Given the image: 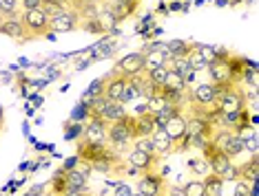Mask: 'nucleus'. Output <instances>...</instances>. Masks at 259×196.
Wrapping results in <instances>:
<instances>
[{
  "label": "nucleus",
  "instance_id": "obj_7",
  "mask_svg": "<svg viewBox=\"0 0 259 196\" xmlns=\"http://www.w3.org/2000/svg\"><path fill=\"white\" fill-rule=\"evenodd\" d=\"M80 29V16L75 9H67L62 11L58 18L49 20V31L51 33H69V31H75Z\"/></svg>",
  "mask_w": 259,
  "mask_h": 196
},
{
  "label": "nucleus",
  "instance_id": "obj_11",
  "mask_svg": "<svg viewBox=\"0 0 259 196\" xmlns=\"http://www.w3.org/2000/svg\"><path fill=\"white\" fill-rule=\"evenodd\" d=\"M215 102V88L213 82L197 84L193 91H188V106H208Z\"/></svg>",
  "mask_w": 259,
  "mask_h": 196
},
{
  "label": "nucleus",
  "instance_id": "obj_26",
  "mask_svg": "<svg viewBox=\"0 0 259 196\" xmlns=\"http://www.w3.org/2000/svg\"><path fill=\"white\" fill-rule=\"evenodd\" d=\"M104 86H107V80H104V77L93 80L91 86L87 88V93L82 95V104H89L91 99H96V97H104Z\"/></svg>",
  "mask_w": 259,
  "mask_h": 196
},
{
  "label": "nucleus",
  "instance_id": "obj_28",
  "mask_svg": "<svg viewBox=\"0 0 259 196\" xmlns=\"http://www.w3.org/2000/svg\"><path fill=\"white\" fill-rule=\"evenodd\" d=\"M20 11V0H0V20L3 18H18Z\"/></svg>",
  "mask_w": 259,
  "mask_h": 196
},
{
  "label": "nucleus",
  "instance_id": "obj_34",
  "mask_svg": "<svg viewBox=\"0 0 259 196\" xmlns=\"http://www.w3.org/2000/svg\"><path fill=\"white\" fill-rule=\"evenodd\" d=\"M188 170H193L195 174H208V163H206V159L204 157H199V159H188Z\"/></svg>",
  "mask_w": 259,
  "mask_h": 196
},
{
  "label": "nucleus",
  "instance_id": "obj_4",
  "mask_svg": "<svg viewBox=\"0 0 259 196\" xmlns=\"http://www.w3.org/2000/svg\"><path fill=\"white\" fill-rule=\"evenodd\" d=\"M215 104H217V108H220V112L244 110L246 108V93H244V88H241V84H233Z\"/></svg>",
  "mask_w": 259,
  "mask_h": 196
},
{
  "label": "nucleus",
  "instance_id": "obj_10",
  "mask_svg": "<svg viewBox=\"0 0 259 196\" xmlns=\"http://www.w3.org/2000/svg\"><path fill=\"white\" fill-rule=\"evenodd\" d=\"M104 80H107V86H104V97L111 99V102H117V99H120V95L124 93L128 77L120 75V73H115V71L111 69L109 73L104 75Z\"/></svg>",
  "mask_w": 259,
  "mask_h": 196
},
{
  "label": "nucleus",
  "instance_id": "obj_42",
  "mask_svg": "<svg viewBox=\"0 0 259 196\" xmlns=\"http://www.w3.org/2000/svg\"><path fill=\"white\" fill-rule=\"evenodd\" d=\"M3 123H5V110H3V106H0V128H3Z\"/></svg>",
  "mask_w": 259,
  "mask_h": 196
},
{
  "label": "nucleus",
  "instance_id": "obj_23",
  "mask_svg": "<svg viewBox=\"0 0 259 196\" xmlns=\"http://www.w3.org/2000/svg\"><path fill=\"white\" fill-rule=\"evenodd\" d=\"M191 46L193 44L186 42V40H170V42H164V53L173 57H186Z\"/></svg>",
  "mask_w": 259,
  "mask_h": 196
},
{
  "label": "nucleus",
  "instance_id": "obj_29",
  "mask_svg": "<svg viewBox=\"0 0 259 196\" xmlns=\"http://www.w3.org/2000/svg\"><path fill=\"white\" fill-rule=\"evenodd\" d=\"M166 106H168V102H166V97H164L162 93H155L153 97L144 99V108H146V112H151V115L160 112L162 108H166Z\"/></svg>",
  "mask_w": 259,
  "mask_h": 196
},
{
  "label": "nucleus",
  "instance_id": "obj_6",
  "mask_svg": "<svg viewBox=\"0 0 259 196\" xmlns=\"http://www.w3.org/2000/svg\"><path fill=\"white\" fill-rule=\"evenodd\" d=\"M115 73L124 75V77H131V75H138V73H144L146 67H144V55L142 53H128V55L120 57L113 67Z\"/></svg>",
  "mask_w": 259,
  "mask_h": 196
},
{
  "label": "nucleus",
  "instance_id": "obj_44",
  "mask_svg": "<svg viewBox=\"0 0 259 196\" xmlns=\"http://www.w3.org/2000/svg\"><path fill=\"white\" fill-rule=\"evenodd\" d=\"M22 196H31V192H27V194H22Z\"/></svg>",
  "mask_w": 259,
  "mask_h": 196
},
{
  "label": "nucleus",
  "instance_id": "obj_43",
  "mask_svg": "<svg viewBox=\"0 0 259 196\" xmlns=\"http://www.w3.org/2000/svg\"><path fill=\"white\" fill-rule=\"evenodd\" d=\"M128 3H131V5H138V3H140V0H128Z\"/></svg>",
  "mask_w": 259,
  "mask_h": 196
},
{
  "label": "nucleus",
  "instance_id": "obj_35",
  "mask_svg": "<svg viewBox=\"0 0 259 196\" xmlns=\"http://www.w3.org/2000/svg\"><path fill=\"white\" fill-rule=\"evenodd\" d=\"M195 49L197 53L204 57V62L206 64H210V62H215L217 60V55H215V46H208V44H195Z\"/></svg>",
  "mask_w": 259,
  "mask_h": 196
},
{
  "label": "nucleus",
  "instance_id": "obj_13",
  "mask_svg": "<svg viewBox=\"0 0 259 196\" xmlns=\"http://www.w3.org/2000/svg\"><path fill=\"white\" fill-rule=\"evenodd\" d=\"M228 57H231V55H228ZM228 57H226V60H215V62H210L208 67H206L213 84H228V82H233V73H231Z\"/></svg>",
  "mask_w": 259,
  "mask_h": 196
},
{
  "label": "nucleus",
  "instance_id": "obj_2",
  "mask_svg": "<svg viewBox=\"0 0 259 196\" xmlns=\"http://www.w3.org/2000/svg\"><path fill=\"white\" fill-rule=\"evenodd\" d=\"M138 194L140 196H168V181L164 179L162 172L149 170L142 172V176L138 179Z\"/></svg>",
  "mask_w": 259,
  "mask_h": 196
},
{
  "label": "nucleus",
  "instance_id": "obj_41",
  "mask_svg": "<svg viewBox=\"0 0 259 196\" xmlns=\"http://www.w3.org/2000/svg\"><path fill=\"white\" fill-rule=\"evenodd\" d=\"M64 196H89V192H67Z\"/></svg>",
  "mask_w": 259,
  "mask_h": 196
},
{
  "label": "nucleus",
  "instance_id": "obj_22",
  "mask_svg": "<svg viewBox=\"0 0 259 196\" xmlns=\"http://www.w3.org/2000/svg\"><path fill=\"white\" fill-rule=\"evenodd\" d=\"M162 91L186 93V91H188V86H186L184 77H182L178 71H168V73H166V80H164V84H162Z\"/></svg>",
  "mask_w": 259,
  "mask_h": 196
},
{
  "label": "nucleus",
  "instance_id": "obj_20",
  "mask_svg": "<svg viewBox=\"0 0 259 196\" xmlns=\"http://www.w3.org/2000/svg\"><path fill=\"white\" fill-rule=\"evenodd\" d=\"M220 150H222L224 154H226V157H231L233 161L239 157V154H244V144H241L239 135H237V133H231V137H228V139L224 141Z\"/></svg>",
  "mask_w": 259,
  "mask_h": 196
},
{
  "label": "nucleus",
  "instance_id": "obj_15",
  "mask_svg": "<svg viewBox=\"0 0 259 196\" xmlns=\"http://www.w3.org/2000/svg\"><path fill=\"white\" fill-rule=\"evenodd\" d=\"M213 133V123L206 121L204 117L197 115H186V137H197V135H210Z\"/></svg>",
  "mask_w": 259,
  "mask_h": 196
},
{
  "label": "nucleus",
  "instance_id": "obj_12",
  "mask_svg": "<svg viewBox=\"0 0 259 196\" xmlns=\"http://www.w3.org/2000/svg\"><path fill=\"white\" fill-rule=\"evenodd\" d=\"M157 159L160 157H155V154H146V152L133 150V148H128V154H126V163L131 165V170H138V172H149L151 168H155Z\"/></svg>",
  "mask_w": 259,
  "mask_h": 196
},
{
  "label": "nucleus",
  "instance_id": "obj_27",
  "mask_svg": "<svg viewBox=\"0 0 259 196\" xmlns=\"http://www.w3.org/2000/svg\"><path fill=\"white\" fill-rule=\"evenodd\" d=\"M142 55H144V67H146V69L164 67V60H166V53H164V44H162V49L146 51V53H142Z\"/></svg>",
  "mask_w": 259,
  "mask_h": 196
},
{
  "label": "nucleus",
  "instance_id": "obj_21",
  "mask_svg": "<svg viewBox=\"0 0 259 196\" xmlns=\"http://www.w3.org/2000/svg\"><path fill=\"white\" fill-rule=\"evenodd\" d=\"M239 179H244V181H248V183H257V179H259L257 154H250L248 161L239 165Z\"/></svg>",
  "mask_w": 259,
  "mask_h": 196
},
{
  "label": "nucleus",
  "instance_id": "obj_16",
  "mask_svg": "<svg viewBox=\"0 0 259 196\" xmlns=\"http://www.w3.org/2000/svg\"><path fill=\"white\" fill-rule=\"evenodd\" d=\"M131 126H133L135 137H151V133L155 130V121H153L151 112H144V115L131 117Z\"/></svg>",
  "mask_w": 259,
  "mask_h": 196
},
{
  "label": "nucleus",
  "instance_id": "obj_38",
  "mask_svg": "<svg viewBox=\"0 0 259 196\" xmlns=\"http://www.w3.org/2000/svg\"><path fill=\"white\" fill-rule=\"evenodd\" d=\"M40 3H42V0H20V9H22V11L40 9Z\"/></svg>",
  "mask_w": 259,
  "mask_h": 196
},
{
  "label": "nucleus",
  "instance_id": "obj_17",
  "mask_svg": "<svg viewBox=\"0 0 259 196\" xmlns=\"http://www.w3.org/2000/svg\"><path fill=\"white\" fill-rule=\"evenodd\" d=\"M115 40H102V42H98V44H93L91 49H89V55H91V60H107V57H111L115 53Z\"/></svg>",
  "mask_w": 259,
  "mask_h": 196
},
{
  "label": "nucleus",
  "instance_id": "obj_19",
  "mask_svg": "<svg viewBox=\"0 0 259 196\" xmlns=\"http://www.w3.org/2000/svg\"><path fill=\"white\" fill-rule=\"evenodd\" d=\"M98 22L100 25H102V31L107 33V31H115V27L120 25V22H117V18H115V14L113 11H111L107 5L104 3H100V7H98Z\"/></svg>",
  "mask_w": 259,
  "mask_h": 196
},
{
  "label": "nucleus",
  "instance_id": "obj_24",
  "mask_svg": "<svg viewBox=\"0 0 259 196\" xmlns=\"http://www.w3.org/2000/svg\"><path fill=\"white\" fill-rule=\"evenodd\" d=\"M202 183H204L206 196H222V194H224V181H222L217 174H213V172H208V174H204Z\"/></svg>",
  "mask_w": 259,
  "mask_h": 196
},
{
  "label": "nucleus",
  "instance_id": "obj_9",
  "mask_svg": "<svg viewBox=\"0 0 259 196\" xmlns=\"http://www.w3.org/2000/svg\"><path fill=\"white\" fill-rule=\"evenodd\" d=\"M164 133L170 137L173 146L182 144L184 137H186V112H175V115L164 123Z\"/></svg>",
  "mask_w": 259,
  "mask_h": 196
},
{
  "label": "nucleus",
  "instance_id": "obj_31",
  "mask_svg": "<svg viewBox=\"0 0 259 196\" xmlns=\"http://www.w3.org/2000/svg\"><path fill=\"white\" fill-rule=\"evenodd\" d=\"M182 192H184V196H206L202 179H191L188 183H184V185H182Z\"/></svg>",
  "mask_w": 259,
  "mask_h": 196
},
{
  "label": "nucleus",
  "instance_id": "obj_36",
  "mask_svg": "<svg viewBox=\"0 0 259 196\" xmlns=\"http://www.w3.org/2000/svg\"><path fill=\"white\" fill-rule=\"evenodd\" d=\"M80 29H84L87 33H104L102 25L98 22V18H89V20H80Z\"/></svg>",
  "mask_w": 259,
  "mask_h": 196
},
{
  "label": "nucleus",
  "instance_id": "obj_40",
  "mask_svg": "<svg viewBox=\"0 0 259 196\" xmlns=\"http://www.w3.org/2000/svg\"><path fill=\"white\" fill-rule=\"evenodd\" d=\"M75 3H82V5H100L102 0H75ZM73 7H75V5H73ZM73 7H71V9H73Z\"/></svg>",
  "mask_w": 259,
  "mask_h": 196
},
{
  "label": "nucleus",
  "instance_id": "obj_37",
  "mask_svg": "<svg viewBox=\"0 0 259 196\" xmlns=\"http://www.w3.org/2000/svg\"><path fill=\"white\" fill-rule=\"evenodd\" d=\"M133 194V187L128 183H115L113 185V196H131Z\"/></svg>",
  "mask_w": 259,
  "mask_h": 196
},
{
  "label": "nucleus",
  "instance_id": "obj_30",
  "mask_svg": "<svg viewBox=\"0 0 259 196\" xmlns=\"http://www.w3.org/2000/svg\"><path fill=\"white\" fill-rule=\"evenodd\" d=\"M166 73L168 71L164 69V67H157V69H146L144 71V75H146V80L151 82L155 88H162V84H164V80H166Z\"/></svg>",
  "mask_w": 259,
  "mask_h": 196
},
{
  "label": "nucleus",
  "instance_id": "obj_3",
  "mask_svg": "<svg viewBox=\"0 0 259 196\" xmlns=\"http://www.w3.org/2000/svg\"><path fill=\"white\" fill-rule=\"evenodd\" d=\"M20 22L27 29L29 40H38V38H47L49 33V18L42 14V9H29V11H20Z\"/></svg>",
  "mask_w": 259,
  "mask_h": 196
},
{
  "label": "nucleus",
  "instance_id": "obj_25",
  "mask_svg": "<svg viewBox=\"0 0 259 196\" xmlns=\"http://www.w3.org/2000/svg\"><path fill=\"white\" fill-rule=\"evenodd\" d=\"M40 9H42V14L49 18V20H54V18H58L62 11H67L71 7H67L64 3H60V0H42V3H40Z\"/></svg>",
  "mask_w": 259,
  "mask_h": 196
},
{
  "label": "nucleus",
  "instance_id": "obj_8",
  "mask_svg": "<svg viewBox=\"0 0 259 196\" xmlns=\"http://www.w3.org/2000/svg\"><path fill=\"white\" fill-rule=\"evenodd\" d=\"M0 33L7 35V38H11V40H16L18 44L29 42L27 29L20 22V16L18 18H3V20H0Z\"/></svg>",
  "mask_w": 259,
  "mask_h": 196
},
{
  "label": "nucleus",
  "instance_id": "obj_5",
  "mask_svg": "<svg viewBox=\"0 0 259 196\" xmlns=\"http://www.w3.org/2000/svg\"><path fill=\"white\" fill-rule=\"evenodd\" d=\"M107 128H109V123L104 119H100L96 115H89V121L82 126L80 139L89 141V144H107Z\"/></svg>",
  "mask_w": 259,
  "mask_h": 196
},
{
  "label": "nucleus",
  "instance_id": "obj_14",
  "mask_svg": "<svg viewBox=\"0 0 259 196\" xmlns=\"http://www.w3.org/2000/svg\"><path fill=\"white\" fill-rule=\"evenodd\" d=\"M151 141H153V150L155 157H168L170 152H175V146L170 141V137L164 133V128H155L151 133Z\"/></svg>",
  "mask_w": 259,
  "mask_h": 196
},
{
  "label": "nucleus",
  "instance_id": "obj_33",
  "mask_svg": "<svg viewBox=\"0 0 259 196\" xmlns=\"http://www.w3.org/2000/svg\"><path fill=\"white\" fill-rule=\"evenodd\" d=\"M131 148L133 150H140V152H146V154H155L151 137H135V139L131 141Z\"/></svg>",
  "mask_w": 259,
  "mask_h": 196
},
{
  "label": "nucleus",
  "instance_id": "obj_32",
  "mask_svg": "<svg viewBox=\"0 0 259 196\" xmlns=\"http://www.w3.org/2000/svg\"><path fill=\"white\" fill-rule=\"evenodd\" d=\"M186 62L191 64V69L195 71V73H197V71H206V67H208V64L204 62V57H202V55H199V53H197L195 44H193V46H191V51H188V55H186Z\"/></svg>",
  "mask_w": 259,
  "mask_h": 196
},
{
  "label": "nucleus",
  "instance_id": "obj_18",
  "mask_svg": "<svg viewBox=\"0 0 259 196\" xmlns=\"http://www.w3.org/2000/svg\"><path fill=\"white\" fill-rule=\"evenodd\" d=\"M64 183H67V192H89V187H87L89 181H87L75 168L64 174Z\"/></svg>",
  "mask_w": 259,
  "mask_h": 196
},
{
  "label": "nucleus",
  "instance_id": "obj_45",
  "mask_svg": "<svg viewBox=\"0 0 259 196\" xmlns=\"http://www.w3.org/2000/svg\"><path fill=\"white\" fill-rule=\"evenodd\" d=\"M131 196H140V194H138V192H133V194H131Z\"/></svg>",
  "mask_w": 259,
  "mask_h": 196
},
{
  "label": "nucleus",
  "instance_id": "obj_39",
  "mask_svg": "<svg viewBox=\"0 0 259 196\" xmlns=\"http://www.w3.org/2000/svg\"><path fill=\"white\" fill-rule=\"evenodd\" d=\"M45 187H47V185H33L31 189H29V192H31V196H42V194H45Z\"/></svg>",
  "mask_w": 259,
  "mask_h": 196
},
{
  "label": "nucleus",
  "instance_id": "obj_1",
  "mask_svg": "<svg viewBox=\"0 0 259 196\" xmlns=\"http://www.w3.org/2000/svg\"><path fill=\"white\" fill-rule=\"evenodd\" d=\"M133 139H135V135H133L131 117H128V115L124 117V119H120V121L109 123V128H107V144L113 148L115 152L131 148V141Z\"/></svg>",
  "mask_w": 259,
  "mask_h": 196
}]
</instances>
